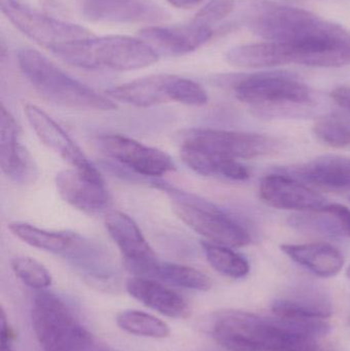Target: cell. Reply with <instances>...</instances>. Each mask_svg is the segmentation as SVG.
Segmentation results:
<instances>
[{
  "label": "cell",
  "mask_w": 350,
  "mask_h": 351,
  "mask_svg": "<svg viewBox=\"0 0 350 351\" xmlns=\"http://www.w3.org/2000/svg\"><path fill=\"white\" fill-rule=\"evenodd\" d=\"M0 8L23 34L51 53L60 47L94 36L84 27L47 16L20 0H0Z\"/></svg>",
  "instance_id": "obj_9"
},
{
  "label": "cell",
  "mask_w": 350,
  "mask_h": 351,
  "mask_svg": "<svg viewBox=\"0 0 350 351\" xmlns=\"http://www.w3.org/2000/svg\"><path fill=\"white\" fill-rule=\"evenodd\" d=\"M316 137L327 145L335 148L350 146V123L336 114L321 117L314 125Z\"/></svg>",
  "instance_id": "obj_27"
},
{
  "label": "cell",
  "mask_w": 350,
  "mask_h": 351,
  "mask_svg": "<svg viewBox=\"0 0 350 351\" xmlns=\"http://www.w3.org/2000/svg\"><path fill=\"white\" fill-rule=\"evenodd\" d=\"M180 156L187 167L197 174L220 176L234 181H245L250 178V171L236 160L212 158L190 150H180Z\"/></svg>",
  "instance_id": "obj_23"
},
{
  "label": "cell",
  "mask_w": 350,
  "mask_h": 351,
  "mask_svg": "<svg viewBox=\"0 0 350 351\" xmlns=\"http://www.w3.org/2000/svg\"><path fill=\"white\" fill-rule=\"evenodd\" d=\"M180 150H190L212 158L252 160L275 154L279 143L261 134L191 128L176 136Z\"/></svg>",
  "instance_id": "obj_7"
},
{
  "label": "cell",
  "mask_w": 350,
  "mask_h": 351,
  "mask_svg": "<svg viewBox=\"0 0 350 351\" xmlns=\"http://www.w3.org/2000/svg\"><path fill=\"white\" fill-rule=\"evenodd\" d=\"M55 183L60 196L80 212L97 215L110 206L111 196L103 180L88 177L75 169H67L55 175Z\"/></svg>",
  "instance_id": "obj_16"
},
{
  "label": "cell",
  "mask_w": 350,
  "mask_h": 351,
  "mask_svg": "<svg viewBox=\"0 0 350 351\" xmlns=\"http://www.w3.org/2000/svg\"><path fill=\"white\" fill-rule=\"evenodd\" d=\"M24 113L38 139L49 149L53 150L75 170L94 179L103 180L100 172L88 160L77 144L47 112L36 105L27 104Z\"/></svg>",
  "instance_id": "obj_12"
},
{
  "label": "cell",
  "mask_w": 350,
  "mask_h": 351,
  "mask_svg": "<svg viewBox=\"0 0 350 351\" xmlns=\"http://www.w3.org/2000/svg\"><path fill=\"white\" fill-rule=\"evenodd\" d=\"M0 166L12 181L22 185L35 183L38 169L20 141V128L3 104L0 108Z\"/></svg>",
  "instance_id": "obj_14"
},
{
  "label": "cell",
  "mask_w": 350,
  "mask_h": 351,
  "mask_svg": "<svg viewBox=\"0 0 350 351\" xmlns=\"http://www.w3.org/2000/svg\"><path fill=\"white\" fill-rule=\"evenodd\" d=\"M326 208L333 213L338 220L342 237H350V208L343 204L330 202H328Z\"/></svg>",
  "instance_id": "obj_30"
},
{
  "label": "cell",
  "mask_w": 350,
  "mask_h": 351,
  "mask_svg": "<svg viewBox=\"0 0 350 351\" xmlns=\"http://www.w3.org/2000/svg\"><path fill=\"white\" fill-rule=\"evenodd\" d=\"M8 229L27 245L65 258L73 251L80 237L77 233L49 231L22 222L10 223Z\"/></svg>",
  "instance_id": "obj_22"
},
{
  "label": "cell",
  "mask_w": 350,
  "mask_h": 351,
  "mask_svg": "<svg viewBox=\"0 0 350 351\" xmlns=\"http://www.w3.org/2000/svg\"><path fill=\"white\" fill-rule=\"evenodd\" d=\"M158 189L166 192L172 202L173 210L189 228L207 241L228 247H246L250 234L234 217L195 194L183 191L164 182L152 181Z\"/></svg>",
  "instance_id": "obj_6"
},
{
  "label": "cell",
  "mask_w": 350,
  "mask_h": 351,
  "mask_svg": "<svg viewBox=\"0 0 350 351\" xmlns=\"http://www.w3.org/2000/svg\"><path fill=\"white\" fill-rule=\"evenodd\" d=\"M82 12L92 22L108 24H156L170 19L154 0H84Z\"/></svg>",
  "instance_id": "obj_13"
},
{
  "label": "cell",
  "mask_w": 350,
  "mask_h": 351,
  "mask_svg": "<svg viewBox=\"0 0 350 351\" xmlns=\"http://www.w3.org/2000/svg\"><path fill=\"white\" fill-rule=\"evenodd\" d=\"M105 227L125 257L127 269L146 278L158 260L137 223L125 213L111 210L105 217Z\"/></svg>",
  "instance_id": "obj_11"
},
{
  "label": "cell",
  "mask_w": 350,
  "mask_h": 351,
  "mask_svg": "<svg viewBox=\"0 0 350 351\" xmlns=\"http://www.w3.org/2000/svg\"><path fill=\"white\" fill-rule=\"evenodd\" d=\"M127 291L136 300L160 315L172 319H185L189 315L188 303L179 293L152 278H129Z\"/></svg>",
  "instance_id": "obj_18"
},
{
  "label": "cell",
  "mask_w": 350,
  "mask_h": 351,
  "mask_svg": "<svg viewBox=\"0 0 350 351\" xmlns=\"http://www.w3.org/2000/svg\"><path fill=\"white\" fill-rule=\"evenodd\" d=\"M53 55L66 63L84 69L107 68L132 71L156 63L158 55L143 39L125 35H107L84 39L60 47Z\"/></svg>",
  "instance_id": "obj_5"
},
{
  "label": "cell",
  "mask_w": 350,
  "mask_h": 351,
  "mask_svg": "<svg viewBox=\"0 0 350 351\" xmlns=\"http://www.w3.org/2000/svg\"><path fill=\"white\" fill-rule=\"evenodd\" d=\"M349 324H350V321H349Z\"/></svg>",
  "instance_id": "obj_35"
},
{
  "label": "cell",
  "mask_w": 350,
  "mask_h": 351,
  "mask_svg": "<svg viewBox=\"0 0 350 351\" xmlns=\"http://www.w3.org/2000/svg\"><path fill=\"white\" fill-rule=\"evenodd\" d=\"M213 29L191 21L180 26H148L140 37L158 55L184 56L197 51L213 36Z\"/></svg>",
  "instance_id": "obj_17"
},
{
  "label": "cell",
  "mask_w": 350,
  "mask_h": 351,
  "mask_svg": "<svg viewBox=\"0 0 350 351\" xmlns=\"http://www.w3.org/2000/svg\"><path fill=\"white\" fill-rule=\"evenodd\" d=\"M18 63L31 86L47 102L78 110L113 111L117 104L70 76L34 49H23Z\"/></svg>",
  "instance_id": "obj_2"
},
{
  "label": "cell",
  "mask_w": 350,
  "mask_h": 351,
  "mask_svg": "<svg viewBox=\"0 0 350 351\" xmlns=\"http://www.w3.org/2000/svg\"><path fill=\"white\" fill-rule=\"evenodd\" d=\"M347 278H349V280H350V266L349 267V269H347Z\"/></svg>",
  "instance_id": "obj_34"
},
{
  "label": "cell",
  "mask_w": 350,
  "mask_h": 351,
  "mask_svg": "<svg viewBox=\"0 0 350 351\" xmlns=\"http://www.w3.org/2000/svg\"><path fill=\"white\" fill-rule=\"evenodd\" d=\"M259 194L265 204L279 210L316 212L328 204L324 196L283 174L266 176L261 182Z\"/></svg>",
  "instance_id": "obj_15"
},
{
  "label": "cell",
  "mask_w": 350,
  "mask_h": 351,
  "mask_svg": "<svg viewBox=\"0 0 350 351\" xmlns=\"http://www.w3.org/2000/svg\"><path fill=\"white\" fill-rule=\"evenodd\" d=\"M31 322L45 351H116L95 337L69 305L53 293H37Z\"/></svg>",
  "instance_id": "obj_4"
},
{
  "label": "cell",
  "mask_w": 350,
  "mask_h": 351,
  "mask_svg": "<svg viewBox=\"0 0 350 351\" xmlns=\"http://www.w3.org/2000/svg\"><path fill=\"white\" fill-rule=\"evenodd\" d=\"M168 1L175 8L188 10V8H195L197 4L201 3L203 0H168Z\"/></svg>",
  "instance_id": "obj_33"
},
{
  "label": "cell",
  "mask_w": 350,
  "mask_h": 351,
  "mask_svg": "<svg viewBox=\"0 0 350 351\" xmlns=\"http://www.w3.org/2000/svg\"><path fill=\"white\" fill-rule=\"evenodd\" d=\"M116 323L121 330L132 335L154 339H164L171 335L168 324L143 311H121L117 315Z\"/></svg>",
  "instance_id": "obj_25"
},
{
  "label": "cell",
  "mask_w": 350,
  "mask_h": 351,
  "mask_svg": "<svg viewBox=\"0 0 350 351\" xmlns=\"http://www.w3.org/2000/svg\"><path fill=\"white\" fill-rule=\"evenodd\" d=\"M148 278H160L174 286L195 291H209L212 280L207 274L190 266L166 262H156L150 270Z\"/></svg>",
  "instance_id": "obj_24"
},
{
  "label": "cell",
  "mask_w": 350,
  "mask_h": 351,
  "mask_svg": "<svg viewBox=\"0 0 350 351\" xmlns=\"http://www.w3.org/2000/svg\"><path fill=\"white\" fill-rule=\"evenodd\" d=\"M201 247L208 262L219 274L228 278H242L250 272V265L246 258L234 252L232 247L209 241H203Z\"/></svg>",
  "instance_id": "obj_26"
},
{
  "label": "cell",
  "mask_w": 350,
  "mask_h": 351,
  "mask_svg": "<svg viewBox=\"0 0 350 351\" xmlns=\"http://www.w3.org/2000/svg\"><path fill=\"white\" fill-rule=\"evenodd\" d=\"M282 251L296 263L320 278H332L342 269L345 258L338 249L323 243L282 245Z\"/></svg>",
  "instance_id": "obj_19"
},
{
  "label": "cell",
  "mask_w": 350,
  "mask_h": 351,
  "mask_svg": "<svg viewBox=\"0 0 350 351\" xmlns=\"http://www.w3.org/2000/svg\"><path fill=\"white\" fill-rule=\"evenodd\" d=\"M333 100L350 113V88L349 86H339L331 93Z\"/></svg>",
  "instance_id": "obj_32"
},
{
  "label": "cell",
  "mask_w": 350,
  "mask_h": 351,
  "mask_svg": "<svg viewBox=\"0 0 350 351\" xmlns=\"http://www.w3.org/2000/svg\"><path fill=\"white\" fill-rule=\"evenodd\" d=\"M10 264L16 278L30 288L43 290L49 288L53 282L49 270L33 258L16 256L12 258Z\"/></svg>",
  "instance_id": "obj_28"
},
{
  "label": "cell",
  "mask_w": 350,
  "mask_h": 351,
  "mask_svg": "<svg viewBox=\"0 0 350 351\" xmlns=\"http://www.w3.org/2000/svg\"><path fill=\"white\" fill-rule=\"evenodd\" d=\"M288 172L321 187L350 190V158L347 156H320Z\"/></svg>",
  "instance_id": "obj_20"
},
{
  "label": "cell",
  "mask_w": 350,
  "mask_h": 351,
  "mask_svg": "<svg viewBox=\"0 0 350 351\" xmlns=\"http://www.w3.org/2000/svg\"><path fill=\"white\" fill-rule=\"evenodd\" d=\"M226 61L234 67L264 69L290 64L289 53L284 43L264 41L232 47Z\"/></svg>",
  "instance_id": "obj_21"
},
{
  "label": "cell",
  "mask_w": 350,
  "mask_h": 351,
  "mask_svg": "<svg viewBox=\"0 0 350 351\" xmlns=\"http://www.w3.org/2000/svg\"><path fill=\"white\" fill-rule=\"evenodd\" d=\"M212 333L228 351H320L318 340L298 333L283 319L246 311L218 313Z\"/></svg>",
  "instance_id": "obj_1"
},
{
  "label": "cell",
  "mask_w": 350,
  "mask_h": 351,
  "mask_svg": "<svg viewBox=\"0 0 350 351\" xmlns=\"http://www.w3.org/2000/svg\"><path fill=\"white\" fill-rule=\"evenodd\" d=\"M107 96L136 107H151L168 102H178L188 106L207 104V92L197 82L172 74H153L133 82L113 86Z\"/></svg>",
  "instance_id": "obj_8"
},
{
  "label": "cell",
  "mask_w": 350,
  "mask_h": 351,
  "mask_svg": "<svg viewBox=\"0 0 350 351\" xmlns=\"http://www.w3.org/2000/svg\"><path fill=\"white\" fill-rule=\"evenodd\" d=\"M96 144L105 156L144 177H162L176 169L166 152L123 135L100 136Z\"/></svg>",
  "instance_id": "obj_10"
},
{
  "label": "cell",
  "mask_w": 350,
  "mask_h": 351,
  "mask_svg": "<svg viewBox=\"0 0 350 351\" xmlns=\"http://www.w3.org/2000/svg\"><path fill=\"white\" fill-rule=\"evenodd\" d=\"M0 351H14V346H12V329L8 325L3 309L1 311V348H0Z\"/></svg>",
  "instance_id": "obj_31"
},
{
  "label": "cell",
  "mask_w": 350,
  "mask_h": 351,
  "mask_svg": "<svg viewBox=\"0 0 350 351\" xmlns=\"http://www.w3.org/2000/svg\"><path fill=\"white\" fill-rule=\"evenodd\" d=\"M236 8V0H210L203 8L199 10L192 21L210 27L221 22L229 16Z\"/></svg>",
  "instance_id": "obj_29"
},
{
  "label": "cell",
  "mask_w": 350,
  "mask_h": 351,
  "mask_svg": "<svg viewBox=\"0 0 350 351\" xmlns=\"http://www.w3.org/2000/svg\"><path fill=\"white\" fill-rule=\"evenodd\" d=\"M224 84L232 86L236 98L258 115L286 117L303 111L314 103L312 90L286 72H260L227 76Z\"/></svg>",
  "instance_id": "obj_3"
}]
</instances>
